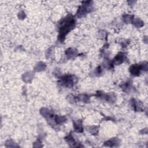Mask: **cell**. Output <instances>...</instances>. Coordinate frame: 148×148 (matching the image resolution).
<instances>
[{
	"label": "cell",
	"instance_id": "obj_1",
	"mask_svg": "<svg viewBox=\"0 0 148 148\" xmlns=\"http://www.w3.org/2000/svg\"><path fill=\"white\" fill-rule=\"evenodd\" d=\"M75 23L74 21L72 19H70V20H68L66 21V22L65 23V24L60 28V38H64L65 35L68 33V32L69 31H70V29L71 28H72V27H73V24Z\"/></svg>",
	"mask_w": 148,
	"mask_h": 148
}]
</instances>
